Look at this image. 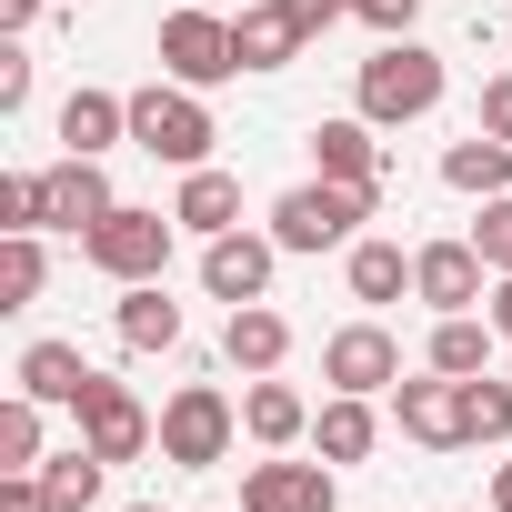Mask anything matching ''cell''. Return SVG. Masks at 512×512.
<instances>
[{
  "label": "cell",
  "mask_w": 512,
  "mask_h": 512,
  "mask_svg": "<svg viewBox=\"0 0 512 512\" xmlns=\"http://www.w3.org/2000/svg\"><path fill=\"white\" fill-rule=\"evenodd\" d=\"M372 211H382V181H322V171H312L302 191L272 201V241H282V251H352Z\"/></svg>",
  "instance_id": "6da1fadb"
},
{
  "label": "cell",
  "mask_w": 512,
  "mask_h": 512,
  "mask_svg": "<svg viewBox=\"0 0 512 512\" xmlns=\"http://www.w3.org/2000/svg\"><path fill=\"white\" fill-rule=\"evenodd\" d=\"M442 61H432V41H382L372 61H362V81H352V111L362 121H382V131H402V121H422V111H442Z\"/></svg>",
  "instance_id": "7a4b0ae2"
},
{
  "label": "cell",
  "mask_w": 512,
  "mask_h": 512,
  "mask_svg": "<svg viewBox=\"0 0 512 512\" xmlns=\"http://www.w3.org/2000/svg\"><path fill=\"white\" fill-rule=\"evenodd\" d=\"M211 101L191 91V81H151V91H131V151H151V161H171V171H201L211 161Z\"/></svg>",
  "instance_id": "3957f363"
},
{
  "label": "cell",
  "mask_w": 512,
  "mask_h": 512,
  "mask_svg": "<svg viewBox=\"0 0 512 512\" xmlns=\"http://www.w3.org/2000/svg\"><path fill=\"white\" fill-rule=\"evenodd\" d=\"M231 442H241V402H231L221 382H181V392L161 402V462H181V472H221Z\"/></svg>",
  "instance_id": "277c9868"
},
{
  "label": "cell",
  "mask_w": 512,
  "mask_h": 512,
  "mask_svg": "<svg viewBox=\"0 0 512 512\" xmlns=\"http://www.w3.org/2000/svg\"><path fill=\"white\" fill-rule=\"evenodd\" d=\"M171 211H141V201H111L91 231H81V251H91V272H111V282H161V262H171Z\"/></svg>",
  "instance_id": "5b68a950"
},
{
  "label": "cell",
  "mask_w": 512,
  "mask_h": 512,
  "mask_svg": "<svg viewBox=\"0 0 512 512\" xmlns=\"http://www.w3.org/2000/svg\"><path fill=\"white\" fill-rule=\"evenodd\" d=\"M161 71L211 91V81H241V41L221 11H161Z\"/></svg>",
  "instance_id": "8992f818"
},
{
  "label": "cell",
  "mask_w": 512,
  "mask_h": 512,
  "mask_svg": "<svg viewBox=\"0 0 512 512\" xmlns=\"http://www.w3.org/2000/svg\"><path fill=\"white\" fill-rule=\"evenodd\" d=\"M71 422H81V442H91L101 462H141V452L161 442V422L141 412V392H131V382H111V372H91V392H81V412H71Z\"/></svg>",
  "instance_id": "52a82bcc"
},
{
  "label": "cell",
  "mask_w": 512,
  "mask_h": 512,
  "mask_svg": "<svg viewBox=\"0 0 512 512\" xmlns=\"http://www.w3.org/2000/svg\"><path fill=\"white\" fill-rule=\"evenodd\" d=\"M272 262H282L272 231H221V241H201V292L211 302H272Z\"/></svg>",
  "instance_id": "ba28073f"
},
{
  "label": "cell",
  "mask_w": 512,
  "mask_h": 512,
  "mask_svg": "<svg viewBox=\"0 0 512 512\" xmlns=\"http://www.w3.org/2000/svg\"><path fill=\"white\" fill-rule=\"evenodd\" d=\"M322 382H332V392H392V382H402V342H392L382 322H342V332L322 342Z\"/></svg>",
  "instance_id": "9c48e42d"
},
{
  "label": "cell",
  "mask_w": 512,
  "mask_h": 512,
  "mask_svg": "<svg viewBox=\"0 0 512 512\" xmlns=\"http://www.w3.org/2000/svg\"><path fill=\"white\" fill-rule=\"evenodd\" d=\"M392 422H402L422 452H462V442H472V422H462V382H452V372L392 382Z\"/></svg>",
  "instance_id": "30bf717a"
},
{
  "label": "cell",
  "mask_w": 512,
  "mask_h": 512,
  "mask_svg": "<svg viewBox=\"0 0 512 512\" xmlns=\"http://www.w3.org/2000/svg\"><path fill=\"white\" fill-rule=\"evenodd\" d=\"M482 282H492V262H482L472 241H422V251H412V302H432V312H472V302H492Z\"/></svg>",
  "instance_id": "8fae6325"
},
{
  "label": "cell",
  "mask_w": 512,
  "mask_h": 512,
  "mask_svg": "<svg viewBox=\"0 0 512 512\" xmlns=\"http://www.w3.org/2000/svg\"><path fill=\"white\" fill-rule=\"evenodd\" d=\"M101 211H111V171L81 161V151H61V161L41 171V231H91Z\"/></svg>",
  "instance_id": "7c38bea8"
},
{
  "label": "cell",
  "mask_w": 512,
  "mask_h": 512,
  "mask_svg": "<svg viewBox=\"0 0 512 512\" xmlns=\"http://www.w3.org/2000/svg\"><path fill=\"white\" fill-rule=\"evenodd\" d=\"M241 512H332V462H251Z\"/></svg>",
  "instance_id": "4fadbf2b"
},
{
  "label": "cell",
  "mask_w": 512,
  "mask_h": 512,
  "mask_svg": "<svg viewBox=\"0 0 512 512\" xmlns=\"http://www.w3.org/2000/svg\"><path fill=\"white\" fill-rule=\"evenodd\" d=\"M231 41H241V71H292L312 51V31H302L292 0H251V11L231 21Z\"/></svg>",
  "instance_id": "5bb4252c"
},
{
  "label": "cell",
  "mask_w": 512,
  "mask_h": 512,
  "mask_svg": "<svg viewBox=\"0 0 512 512\" xmlns=\"http://www.w3.org/2000/svg\"><path fill=\"white\" fill-rule=\"evenodd\" d=\"M312 171L322 181H382V121H362V111L312 121Z\"/></svg>",
  "instance_id": "9a60e30c"
},
{
  "label": "cell",
  "mask_w": 512,
  "mask_h": 512,
  "mask_svg": "<svg viewBox=\"0 0 512 512\" xmlns=\"http://www.w3.org/2000/svg\"><path fill=\"white\" fill-rule=\"evenodd\" d=\"M282 352H292V322L272 302H231V322H221V362L231 372H282Z\"/></svg>",
  "instance_id": "2e32d148"
},
{
  "label": "cell",
  "mask_w": 512,
  "mask_h": 512,
  "mask_svg": "<svg viewBox=\"0 0 512 512\" xmlns=\"http://www.w3.org/2000/svg\"><path fill=\"white\" fill-rule=\"evenodd\" d=\"M241 432L262 442V452H292V442L312 432V402H302L292 382H272V372H251V392H241Z\"/></svg>",
  "instance_id": "e0dca14e"
},
{
  "label": "cell",
  "mask_w": 512,
  "mask_h": 512,
  "mask_svg": "<svg viewBox=\"0 0 512 512\" xmlns=\"http://www.w3.org/2000/svg\"><path fill=\"white\" fill-rule=\"evenodd\" d=\"M111 141H131V101H121V91H91V81H81V91L61 101V151L101 161Z\"/></svg>",
  "instance_id": "ac0fdd59"
},
{
  "label": "cell",
  "mask_w": 512,
  "mask_h": 512,
  "mask_svg": "<svg viewBox=\"0 0 512 512\" xmlns=\"http://www.w3.org/2000/svg\"><path fill=\"white\" fill-rule=\"evenodd\" d=\"M171 221H181V231H201V241H221V231H241V181H231L221 161H201V171H181V201H171Z\"/></svg>",
  "instance_id": "d6986e66"
},
{
  "label": "cell",
  "mask_w": 512,
  "mask_h": 512,
  "mask_svg": "<svg viewBox=\"0 0 512 512\" xmlns=\"http://www.w3.org/2000/svg\"><path fill=\"white\" fill-rule=\"evenodd\" d=\"M111 332H121V352H171V342H181V302H171L161 282H121Z\"/></svg>",
  "instance_id": "ffe728a7"
},
{
  "label": "cell",
  "mask_w": 512,
  "mask_h": 512,
  "mask_svg": "<svg viewBox=\"0 0 512 512\" xmlns=\"http://www.w3.org/2000/svg\"><path fill=\"white\" fill-rule=\"evenodd\" d=\"M21 392H31V402H51V412H81V392H91L81 342H31V352H21Z\"/></svg>",
  "instance_id": "44dd1931"
},
{
  "label": "cell",
  "mask_w": 512,
  "mask_h": 512,
  "mask_svg": "<svg viewBox=\"0 0 512 512\" xmlns=\"http://www.w3.org/2000/svg\"><path fill=\"white\" fill-rule=\"evenodd\" d=\"M312 442H322V462H372V442H382L372 392H332V402L312 412Z\"/></svg>",
  "instance_id": "7402d4cb"
},
{
  "label": "cell",
  "mask_w": 512,
  "mask_h": 512,
  "mask_svg": "<svg viewBox=\"0 0 512 512\" xmlns=\"http://www.w3.org/2000/svg\"><path fill=\"white\" fill-rule=\"evenodd\" d=\"M342 282H352V302L382 312V302L412 292V251H402V241H352V251H342Z\"/></svg>",
  "instance_id": "603a6c76"
},
{
  "label": "cell",
  "mask_w": 512,
  "mask_h": 512,
  "mask_svg": "<svg viewBox=\"0 0 512 512\" xmlns=\"http://www.w3.org/2000/svg\"><path fill=\"white\" fill-rule=\"evenodd\" d=\"M492 312H442L432 322V372H452V382H472V372H492Z\"/></svg>",
  "instance_id": "cb8c5ba5"
},
{
  "label": "cell",
  "mask_w": 512,
  "mask_h": 512,
  "mask_svg": "<svg viewBox=\"0 0 512 512\" xmlns=\"http://www.w3.org/2000/svg\"><path fill=\"white\" fill-rule=\"evenodd\" d=\"M442 181H452V191H472V201H492V191H512V141H492V131H472V141H452V151H442Z\"/></svg>",
  "instance_id": "d4e9b609"
},
{
  "label": "cell",
  "mask_w": 512,
  "mask_h": 512,
  "mask_svg": "<svg viewBox=\"0 0 512 512\" xmlns=\"http://www.w3.org/2000/svg\"><path fill=\"white\" fill-rule=\"evenodd\" d=\"M41 282H51L41 231H0V312H31V302H41Z\"/></svg>",
  "instance_id": "484cf974"
},
{
  "label": "cell",
  "mask_w": 512,
  "mask_h": 512,
  "mask_svg": "<svg viewBox=\"0 0 512 512\" xmlns=\"http://www.w3.org/2000/svg\"><path fill=\"white\" fill-rule=\"evenodd\" d=\"M101 472H111V462H101L91 442L51 452V462H41V492H51V512H91V502H101Z\"/></svg>",
  "instance_id": "4316f807"
},
{
  "label": "cell",
  "mask_w": 512,
  "mask_h": 512,
  "mask_svg": "<svg viewBox=\"0 0 512 512\" xmlns=\"http://www.w3.org/2000/svg\"><path fill=\"white\" fill-rule=\"evenodd\" d=\"M41 412H51V402H31V392L0 402V472H41V462H51V452H41Z\"/></svg>",
  "instance_id": "83f0119b"
},
{
  "label": "cell",
  "mask_w": 512,
  "mask_h": 512,
  "mask_svg": "<svg viewBox=\"0 0 512 512\" xmlns=\"http://www.w3.org/2000/svg\"><path fill=\"white\" fill-rule=\"evenodd\" d=\"M462 422H472V442H512V382L472 372L462 382Z\"/></svg>",
  "instance_id": "f1b7e54d"
},
{
  "label": "cell",
  "mask_w": 512,
  "mask_h": 512,
  "mask_svg": "<svg viewBox=\"0 0 512 512\" xmlns=\"http://www.w3.org/2000/svg\"><path fill=\"white\" fill-rule=\"evenodd\" d=\"M472 251L492 262V282L512 272V191H492V201H482V221H472Z\"/></svg>",
  "instance_id": "f546056e"
},
{
  "label": "cell",
  "mask_w": 512,
  "mask_h": 512,
  "mask_svg": "<svg viewBox=\"0 0 512 512\" xmlns=\"http://www.w3.org/2000/svg\"><path fill=\"white\" fill-rule=\"evenodd\" d=\"M0 231H41V171H11V181H0Z\"/></svg>",
  "instance_id": "4dcf8cb0"
},
{
  "label": "cell",
  "mask_w": 512,
  "mask_h": 512,
  "mask_svg": "<svg viewBox=\"0 0 512 512\" xmlns=\"http://www.w3.org/2000/svg\"><path fill=\"white\" fill-rule=\"evenodd\" d=\"M0 111H31V51L21 41L0 51Z\"/></svg>",
  "instance_id": "1f68e13d"
},
{
  "label": "cell",
  "mask_w": 512,
  "mask_h": 512,
  "mask_svg": "<svg viewBox=\"0 0 512 512\" xmlns=\"http://www.w3.org/2000/svg\"><path fill=\"white\" fill-rule=\"evenodd\" d=\"M472 131H492V141H512V71L502 81H482V121Z\"/></svg>",
  "instance_id": "d6a6232c"
},
{
  "label": "cell",
  "mask_w": 512,
  "mask_h": 512,
  "mask_svg": "<svg viewBox=\"0 0 512 512\" xmlns=\"http://www.w3.org/2000/svg\"><path fill=\"white\" fill-rule=\"evenodd\" d=\"M362 21H372V31H382V41H402V31H412V21H422V0H362Z\"/></svg>",
  "instance_id": "836d02e7"
},
{
  "label": "cell",
  "mask_w": 512,
  "mask_h": 512,
  "mask_svg": "<svg viewBox=\"0 0 512 512\" xmlns=\"http://www.w3.org/2000/svg\"><path fill=\"white\" fill-rule=\"evenodd\" d=\"M0 512H51V492H41V472H0Z\"/></svg>",
  "instance_id": "e575fe53"
},
{
  "label": "cell",
  "mask_w": 512,
  "mask_h": 512,
  "mask_svg": "<svg viewBox=\"0 0 512 512\" xmlns=\"http://www.w3.org/2000/svg\"><path fill=\"white\" fill-rule=\"evenodd\" d=\"M292 11H302V31H332L342 11H362V0H292Z\"/></svg>",
  "instance_id": "d590c367"
},
{
  "label": "cell",
  "mask_w": 512,
  "mask_h": 512,
  "mask_svg": "<svg viewBox=\"0 0 512 512\" xmlns=\"http://www.w3.org/2000/svg\"><path fill=\"white\" fill-rule=\"evenodd\" d=\"M31 21H41V0H0V31H11V41H21Z\"/></svg>",
  "instance_id": "8d00e7d4"
},
{
  "label": "cell",
  "mask_w": 512,
  "mask_h": 512,
  "mask_svg": "<svg viewBox=\"0 0 512 512\" xmlns=\"http://www.w3.org/2000/svg\"><path fill=\"white\" fill-rule=\"evenodd\" d=\"M492 332H502V342H512V272H502V282H492Z\"/></svg>",
  "instance_id": "74e56055"
},
{
  "label": "cell",
  "mask_w": 512,
  "mask_h": 512,
  "mask_svg": "<svg viewBox=\"0 0 512 512\" xmlns=\"http://www.w3.org/2000/svg\"><path fill=\"white\" fill-rule=\"evenodd\" d=\"M492 512H512V462H502V472H492Z\"/></svg>",
  "instance_id": "f35d334b"
},
{
  "label": "cell",
  "mask_w": 512,
  "mask_h": 512,
  "mask_svg": "<svg viewBox=\"0 0 512 512\" xmlns=\"http://www.w3.org/2000/svg\"><path fill=\"white\" fill-rule=\"evenodd\" d=\"M131 512H161V502H131Z\"/></svg>",
  "instance_id": "ab89813d"
},
{
  "label": "cell",
  "mask_w": 512,
  "mask_h": 512,
  "mask_svg": "<svg viewBox=\"0 0 512 512\" xmlns=\"http://www.w3.org/2000/svg\"><path fill=\"white\" fill-rule=\"evenodd\" d=\"M482 512H492V502H482Z\"/></svg>",
  "instance_id": "60d3db41"
}]
</instances>
